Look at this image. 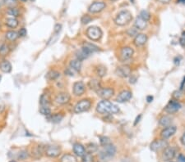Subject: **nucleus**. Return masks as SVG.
I'll return each instance as SVG.
<instances>
[{"mask_svg":"<svg viewBox=\"0 0 185 162\" xmlns=\"http://www.w3.org/2000/svg\"><path fill=\"white\" fill-rule=\"evenodd\" d=\"M0 70L4 73H9L12 71V65L8 61H3L0 63Z\"/></svg>","mask_w":185,"mask_h":162,"instance_id":"b1692460","label":"nucleus"},{"mask_svg":"<svg viewBox=\"0 0 185 162\" xmlns=\"http://www.w3.org/2000/svg\"><path fill=\"white\" fill-rule=\"evenodd\" d=\"M178 162H185V156L179 155L178 157Z\"/></svg>","mask_w":185,"mask_h":162,"instance_id":"de8ad7c7","label":"nucleus"},{"mask_svg":"<svg viewBox=\"0 0 185 162\" xmlns=\"http://www.w3.org/2000/svg\"><path fill=\"white\" fill-rule=\"evenodd\" d=\"M64 116L60 114H54L50 117V120L53 123H59L61 120H63Z\"/></svg>","mask_w":185,"mask_h":162,"instance_id":"c9c22d12","label":"nucleus"},{"mask_svg":"<svg viewBox=\"0 0 185 162\" xmlns=\"http://www.w3.org/2000/svg\"><path fill=\"white\" fill-rule=\"evenodd\" d=\"M45 155L49 157H57L61 153L60 147L58 146H49L45 149Z\"/></svg>","mask_w":185,"mask_h":162,"instance_id":"6e6552de","label":"nucleus"},{"mask_svg":"<svg viewBox=\"0 0 185 162\" xmlns=\"http://www.w3.org/2000/svg\"><path fill=\"white\" fill-rule=\"evenodd\" d=\"M74 73H76V71H74L73 69L71 68L70 66H69L68 68L67 69L66 71H65V74H67V75H68V76H73Z\"/></svg>","mask_w":185,"mask_h":162,"instance_id":"c03bdc74","label":"nucleus"},{"mask_svg":"<svg viewBox=\"0 0 185 162\" xmlns=\"http://www.w3.org/2000/svg\"><path fill=\"white\" fill-rule=\"evenodd\" d=\"M115 152H116V147L112 144H109L107 146H104L103 151L101 153V157L102 159L110 158V157H114Z\"/></svg>","mask_w":185,"mask_h":162,"instance_id":"39448f33","label":"nucleus"},{"mask_svg":"<svg viewBox=\"0 0 185 162\" xmlns=\"http://www.w3.org/2000/svg\"><path fill=\"white\" fill-rule=\"evenodd\" d=\"M21 1H22V2H26L27 0H21Z\"/></svg>","mask_w":185,"mask_h":162,"instance_id":"5fc2aeb1","label":"nucleus"},{"mask_svg":"<svg viewBox=\"0 0 185 162\" xmlns=\"http://www.w3.org/2000/svg\"><path fill=\"white\" fill-rule=\"evenodd\" d=\"M172 122V119L171 117H169V115H164L162 116L161 119H160V121L159 123L161 126L163 127H168V126L170 125V124Z\"/></svg>","mask_w":185,"mask_h":162,"instance_id":"a878e982","label":"nucleus"},{"mask_svg":"<svg viewBox=\"0 0 185 162\" xmlns=\"http://www.w3.org/2000/svg\"><path fill=\"white\" fill-rule=\"evenodd\" d=\"M91 20H92V18H91L89 15H84V16L82 17V22L83 25H87V24L89 23Z\"/></svg>","mask_w":185,"mask_h":162,"instance_id":"37998d69","label":"nucleus"},{"mask_svg":"<svg viewBox=\"0 0 185 162\" xmlns=\"http://www.w3.org/2000/svg\"><path fill=\"white\" fill-rule=\"evenodd\" d=\"M45 151L43 150V147L41 146H35L31 150L32 157H34L35 159H40V157H42V154Z\"/></svg>","mask_w":185,"mask_h":162,"instance_id":"4be33fe9","label":"nucleus"},{"mask_svg":"<svg viewBox=\"0 0 185 162\" xmlns=\"http://www.w3.org/2000/svg\"><path fill=\"white\" fill-rule=\"evenodd\" d=\"M61 28H62V26H61L60 24H57L54 27V33L55 34H58L61 30Z\"/></svg>","mask_w":185,"mask_h":162,"instance_id":"49530a36","label":"nucleus"},{"mask_svg":"<svg viewBox=\"0 0 185 162\" xmlns=\"http://www.w3.org/2000/svg\"><path fill=\"white\" fill-rule=\"evenodd\" d=\"M29 157V155H28V152H27V151H25V150H22V151H21V152L18 153V156H17V157H18V159L20 160H26L27 158V157Z\"/></svg>","mask_w":185,"mask_h":162,"instance_id":"ea45409f","label":"nucleus"},{"mask_svg":"<svg viewBox=\"0 0 185 162\" xmlns=\"http://www.w3.org/2000/svg\"><path fill=\"white\" fill-rule=\"evenodd\" d=\"M86 91V86L83 82L77 81L73 84V94L75 96H81Z\"/></svg>","mask_w":185,"mask_h":162,"instance_id":"f8f14e48","label":"nucleus"},{"mask_svg":"<svg viewBox=\"0 0 185 162\" xmlns=\"http://www.w3.org/2000/svg\"><path fill=\"white\" fill-rule=\"evenodd\" d=\"M96 93H97L99 97H101V98H103L105 100H107L109 98H110L114 95V89H110V88H101Z\"/></svg>","mask_w":185,"mask_h":162,"instance_id":"9d476101","label":"nucleus"},{"mask_svg":"<svg viewBox=\"0 0 185 162\" xmlns=\"http://www.w3.org/2000/svg\"><path fill=\"white\" fill-rule=\"evenodd\" d=\"M94 159L91 153H86V154L82 157V162H93Z\"/></svg>","mask_w":185,"mask_h":162,"instance_id":"4c0bfd02","label":"nucleus"},{"mask_svg":"<svg viewBox=\"0 0 185 162\" xmlns=\"http://www.w3.org/2000/svg\"><path fill=\"white\" fill-rule=\"evenodd\" d=\"M82 49L84 50L85 52H87L90 55L93 52H95L99 51V48L96 45L93 44L91 43L84 42L82 44Z\"/></svg>","mask_w":185,"mask_h":162,"instance_id":"f3484780","label":"nucleus"},{"mask_svg":"<svg viewBox=\"0 0 185 162\" xmlns=\"http://www.w3.org/2000/svg\"><path fill=\"white\" fill-rule=\"evenodd\" d=\"M131 97H132V93L128 90H124L118 95L117 102L123 103V102H128V100L131 99Z\"/></svg>","mask_w":185,"mask_h":162,"instance_id":"dca6fc26","label":"nucleus"},{"mask_svg":"<svg viewBox=\"0 0 185 162\" xmlns=\"http://www.w3.org/2000/svg\"><path fill=\"white\" fill-rule=\"evenodd\" d=\"M132 20V13L129 11L124 10L117 14L116 17L114 19V22L119 26H126Z\"/></svg>","mask_w":185,"mask_h":162,"instance_id":"f03ea898","label":"nucleus"},{"mask_svg":"<svg viewBox=\"0 0 185 162\" xmlns=\"http://www.w3.org/2000/svg\"><path fill=\"white\" fill-rule=\"evenodd\" d=\"M70 95L67 93H58L55 97V102L58 103V104L60 105H64L66 104L68 102L70 101Z\"/></svg>","mask_w":185,"mask_h":162,"instance_id":"4468645a","label":"nucleus"},{"mask_svg":"<svg viewBox=\"0 0 185 162\" xmlns=\"http://www.w3.org/2000/svg\"><path fill=\"white\" fill-rule=\"evenodd\" d=\"M135 28L137 30H145L146 27L147 26V21H145L144 19H142L141 16H138L134 22Z\"/></svg>","mask_w":185,"mask_h":162,"instance_id":"aec40b11","label":"nucleus"},{"mask_svg":"<svg viewBox=\"0 0 185 162\" xmlns=\"http://www.w3.org/2000/svg\"><path fill=\"white\" fill-rule=\"evenodd\" d=\"M10 52V48L8 44H3L0 46V55L1 56H7Z\"/></svg>","mask_w":185,"mask_h":162,"instance_id":"72a5a7b5","label":"nucleus"},{"mask_svg":"<svg viewBox=\"0 0 185 162\" xmlns=\"http://www.w3.org/2000/svg\"><path fill=\"white\" fill-rule=\"evenodd\" d=\"M91 102L90 100H81L80 102H77L76 106H75V107H74V111H75V113H77V114H80V113L87 111L91 108Z\"/></svg>","mask_w":185,"mask_h":162,"instance_id":"20e7f679","label":"nucleus"},{"mask_svg":"<svg viewBox=\"0 0 185 162\" xmlns=\"http://www.w3.org/2000/svg\"><path fill=\"white\" fill-rule=\"evenodd\" d=\"M95 73L99 77H104L107 73V69L104 65H98L95 68Z\"/></svg>","mask_w":185,"mask_h":162,"instance_id":"cd10ccee","label":"nucleus"},{"mask_svg":"<svg viewBox=\"0 0 185 162\" xmlns=\"http://www.w3.org/2000/svg\"><path fill=\"white\" fill-rule=\"evenodd\" d=\"M147 41V36L145 34H138L134 38L133 43L137 47L142 46Z\"/></svg>","mask_w":185,"mask_h":162,"instance_id":"a211bd4d","label":"nucleus"},{"mask_svg":"<svg viewBox=\"0 0 185 162\" xmlns=\"http://www.w3.org/2000/svg\"><path fill=\"white\" fill-rule=\"evenodd\" d=\"M86 33H87V36L93 41H97L99 39H101L103 35L101 28H99L97 26H91L87 30Z\"/></svg>","mask_w":185,"mask_h":162,"instance_id":"7ed1b4c3","label":"nucleus"},{"mask_svg":"<svg viewBox=\"0 0 185 162\" xmlns=\"http://www.w3.org/2000/svg\"><path fill=\"white\" fill-rule=\"evenodd\" d=\"M88 85H89L91 89H92V90H94L95 92H97L98 90H100L101 89V82H100L99 79H93L89 81Z\"/></svg>","mask_w":185,"mask_h":162,"instance_id":"5701e85b","label":"nucleus"},{"mask_svg":"<svg viewBox=\"0 0 185 162\" xmlns=\"http://www.w3.org/2000/svg\"><path fill=\"white\" fill-rule=\"evenodd\" d=\"M118 76L123 78H127L131 75V69L128 65H122L117 68L116 71Z\"/></svg>","mask_w":185,"mask_h":162,"instance_id":"2eb2a0df","label":"nucleus"},{"mask_svg":"<svg viewBox=\"0 0 185 162\" xmlns=\"http://www.w3.org/2000/svg\"><path fill=\"white\" fill-rule=\"evenodd\" d=\"M6 26L10 27V28H16L18 26V21L14 17L12 18H8L6 20Z\"/></svg>","mask_w":185,"mask_h":162,"instance_id":"c85d7f7f","label":"nucleus"},{"mask_svg":"<svg viewBox=\"0 0 185 162\" xmlns=\"http://www.w3.org/2000/svg\"><path fill=\"white\" fill-rule=\"evenodd\" d=\"M180 3H185V0H178Z\"/></svg>","mask_w":185,"mask_h":162,"instance_id":"864d4df0","label":"nucleus"},{"mask_svg":"<svg viewBox=\"0 0 185 162\" xmlns=\"http://www.w3.org/2000/svg\"><path fill=\"white\" fill-rule=\"evenodd\" d=\"M41 107H49L50 104V97L48 94H42L40 99Z\"/></svg>","mask_w":185,"mask_h":162,"instance_id":"bb28decb","label":"nucleus"},{"mask_svg":"<svg viewBox=\"0 0 185 162\" xmlns=\"http://www.w3.org/2000/svg\"><path fill=\"white\" fill-rule=\"evenodd\" d=\"M96 111L100 114H117L119 112V108L114 103L104 100L97 104Z\"/></svg>","mask_w":185,"mask_h":162,"instance_id":"f257e3e1","label":"nucleus"},{"mask_svg":"<svg viewBox=\"0 0 185 162\" xmlns=\"http://www.w3.org/2000/svg\"><path fill=\"white\" fill-rule=\"evenodd\" d=\"M60 76V73L56 71H50L48 72L46 75V79L49 80H55L56 79H58Z\"/></svg>","mask_w":185,"mask_h":162,"instance_id":"c756f323","label":"nucleus"},{"mask_svg":"<svg viewBox=\"0 0 185 162\" xmlns=\"http://www.w3.org/2000/svg\"><path fill=\"white\" fill-rule=\"evenodd\" d=\"M110 1H113V2H114V1H117V0H110Z\"/></svg>","mask_w":185,"mask_h":162,"instance_id":"13d9d810","label":"nucleus"},{"mask_svg":"<svg viewBox=\"0 0 185 162\" xmlns=\"http://www.w3.org/2000/svg\"><path fill=\"white\" fill-rule=\"evenodd\" d=\"M70 67L72 68L76 72H79L82 68V62L78 59H75V60H72L70 62Z\"/></svg>","mask_w":185,"mask_h":162,"instance_id":"393cba45","label":"nucleus"},{"mask_svg":"<svg viewBox=\"0 0 185 162\" xmlns=\"http://www.w3.org/2000/svg\"><path fill=\"white\" fill-rule=\"evenodd\" d=\"M40 112L43 115H50L51 114V110L49 107H41L40 108Z\"/></svg>","mask_w":185,"mask_h":162,"instance_id":"e433bc0d","label":"nucleus"},{"mask_svg":"<svg viewBox=\"0 0 185 162\" xmlns=\"http://www.w3.org/2000/svg\"><path fill=\"white\" fill-rule=\"evenodd\" d=\"M61 162H77V160L73 155L66 154L62 157Z\"/></svg>","mask_w":185,"mask_h":162,"instance_id":"7c9ffc66","label":"nucleus"},{"mask_svg":"<svg viewBox=\"0 0 185 162\" xmlns=\"http://www.w3.org/2000/svg\"><path fill=\"white\" fill-rule=\"evenodd\" d=\"M181 143H182L183 145H185V133L181 137Z\"/></svg>","mask_w":185,"mask_h":162,"instance_id":"09e8293b","label":"nucleus"},{"mask_svg":"<svg viewBox=\"0 0 185 162\" xmlns=\"http://www.w3.org/2000/svg\"><path fill=\"white\" fill-rule=\"evenodd\" d=\"M133 55V49L130 47H124L123 48L120 52V56L123 60H128L132 58Z\"/></svg>","mask_w":185,"mask_h":162,"instance_id":"6ab92c4d","label":"nucleus"},{"mask_svg":"<svg viewBox=\"0 0 185 162\" xmlns=\"http://www.w3.org/2000/svg\"><path fill=\"white\" fill-rule=\"evenodd\" d=\"M180 108H181V105H180L179 102L174 101V100H171V101L167 104L165 110L166 112L169 113V114H172V113H175L176 112V111H178Z\"/></svg>","mask_w":185,"mask_h":162,"instance_id":"9b49d317","label":"nucleus"},{"mask_svg":"<svg viewBox=\"0 0 185 162\" xmlns=\"http://www.w3.org/2000/svg\"><path fill=\"white\" fill-rule=\"evenodd\" d=\"M18 37H19L18 33H17L16 31L11 30V31H8L6 33V38H7L8 40H10V41H14V40H16Z\"/></svg>","mask_w":185,"mask_h":162,"instance_id":"473e14b6","label":"nucleus"},{"mask_svg":"<svg viewBox=\"0 0 185 162\" xmlns=\"http://www.w3.org/2000/svg\"><path fill=\"white\" fill-rule=\"evenodd\" d=\"M176 154V149L174 146H166L162 153V159L164 161H169L171 160Z\"/></svg>","mask_w":185,"mask_h":162,"instance_id":"423d86ee","label":"nucleus"},{"mask_svg":"<svg viewBox=\"0 0 185 162\" xmlns=\"http://www.w3.org/2000/svg\"><path fill=\"white\" fill-rule=\"evenodd\" d=\"M106 7L105 3L104 2H94L88 8V11L91 13H98L103 11Z\"/></svg>","mask_w":185,"mask_h":162,"instance_id":"1a4fd4ad","label":"nucleus"},{"mask_svg":"<svg viewBox=\"0 0 185 162\" xmlns=\"http://www.w3.org/2000/svg\"><path fill=\"white\" fill-rule=\"evenodd\" d=\"M168 146V143L165 141V139H157L155 140L151 143V150L153 152H157L161 149H165Z\"/></svg>","mask_w":185,"mask_h":162,"instance_id":"0eeeda50","label":"nucleus"},{"mask_svg":"<svg viewBox=\"0 0 185 162\" xmlns=\"http://www.w3.org/2000/svg\"><path fill=\"white\" fill-rule=\"evenodd\" d=\"M176 130H177V129H176L175 126H168L167 128L164 129L161 131V138L163 139H169V138L173 136V135L176 133Z\"/></svg>","mask_w":185,"mask_h":162,"instance_id":"ddd939ff","label":"nucleus"},{"mask_svg":"<svg viewBox=\"0 0 185 162\" xmlns=\"http://www.w3.org/2000/svg\"><path fill=\"white\" fill-rule=\"evenodd\" d=\"M1 79H2V76H0V81H1Z\"/></svg>","mask_w":185,"mask_h":162,"instance_id":"4d7b16f0","label":"nucleus"},{"mask_svg":"<svg viewBox=\"0 0 185 162\" xmlns=\"http://www.w3.org/2000/svg\"><path fill=\"white\" fill-rule=\"evenodd\" d=\"M27 29H25V28H21L20 30H19V36H21V37H24V36H26L27 35Z\"/></svg>","mask_w":185,"mask_h":162,"instance_id":"a18cd8bd","label":"nucleus"},{"mask_svg":"<svg viewBox=\"0 0 185 162\" xmlns=\"http://www.w3.org/2000/svg\"><path fill=\"white\" fill-rule=\"evenodd\" d=\"M73 152L77 157H82L86 154V149L85 147L80 143H75L73 145Z\"/></svg>","mask_w":185,"mask_h":162,"instance_id":"412c9836","label":"nucleus"},{"mask_svg":"<svg viewBox=\"0 0 185 162\" xmlns=\"http://www.w3.org/2000/svg\"><path fill=\"white\" fill-rule=\"evenodd\" d=\"M9 162H17V161H15V160H11V161H9Z\"/></svg>","mask_w":185,"mask_h":162,"instance_id":"6e6d98bb","label":"nucleus"},{"mask_svg":"<svg viewBox=\"0 0 185 162\" xmlns=\"http://www.w3.org/2000/svg\"><path fill=\"white\" fill-rule=\"evenodd\" d=\"M152 99H153V97H151V96H149V97H147V101H148V102H151V100H152Z\"/></svg>","mask_w":185,"mask_h":162,"instance_id":"3c124183","label":"nucleus"},{"mask_svg":"<svg viewBox=\"0 0 185 162\" xmlns=\"http://www.w3.org/2000/svg\"><path fill=\"white\" fill-rule=\"evenodd\" d=\"M101 144L102 145V146H107V145H109V144H111V142L110 140H109V138H107V137H101Z\"/></svg>","mask_w":185,"mask_h":162,"instance_id":"a19ab883","label":"nucleus"},{"mask_svg":"<svg viewBox=\"0 0 185 162\" xmlns=\"http://www.w3.org/2000/svg\"><path fill=\"white\" fill-rule=\"evenodd\" d=\"M89 54H88L87 52H85L83 49H81L79 51H77V53H76V57H77V59H78L79 61H83L85 60L86 58H87L89 57Z\"/></svg>","mask_w":185,"mask_h":162,"instance_id":"2f4dec72","label":"nucleus"},{"mask_svg":"<svg viewBox=\"0 0 185 162\" xmlns=\"http://www.w3.org/2000/svg\"><path fill=\"white\" fill-rule=\"evenodd\" d=\"M158 1L162 3H169L171 0H158Z\"/></svg>","mask_w":185,"mask_h":162,"instance_id":"8fccbe9b","label":"nucleus"},{"mask_svg":"<svg viewBox=\"0 0 185 162\" xmlns=\"http://www.w3.org/2000/svg\"><path fill=\"white\" fill-rule=\"evenodd\" d=\"M17 0H4V4L8 6L9 8H13L17 4Z\"/></svg>","mask_w":185,"mask_h":162,"instance_id":"79ce46f5","label":"nucleus"},{"mask_svg":"<svg viewBox=\"0 0 185 162\" xmlns=\"http://www.w3.org/2000/svg\"><path fill=\"white\" fill-rule=\"evenodd\" d=\"M142 18L144 19L145 21H149L150 20V18H151V15H150V13H149V12H147L146 10H143L142 11L140 12V16Z\"/></svg>","mask_w":185,"mask_h":162,"instance_id":"58836bf2","label":"nucleus"},{"mask_svg":"<svg viewBox=\"0 0 185 162\" xmlns=\"http://www.w3.org/2000/svg\"><path fill=\"white\" fill-rule=\"evenodd\" d=\"M3 4H4V0H0V7H2Z\"/></svg>","mask_w":185,"mask_h":162,"instance_id":"603ef678","label":"nucleus"},{"mask_svg":"<svg viewBox=\"0 0 185 162\" xmlns=\"http://www.w3.org/2000/svg\"><path fill=\"white\" fill-rule=\"evenodd\" d=\"M8 15H10V16H13V17H17L19 16V10L17 8H16L15 7L13 8H8V12H7Z\"/></svg>","mask_w":185,"mask_h":162,"instance_id":"f704fd0d","label":"nucleus"},{"mask_svg":"<svg viewBox=\"0 0 185 162\" xmlns=\"http://www.w3.org/2000/svg\"><path fill=\"white\" fill-rule=\"evenodd\" d=\"M183 91H184V93H185V86H184V89H183Z\"/></svg>","mask_w":185,"mask_h":162,"instance_id":"bf43d9fd","label":"nucleus"}]
</instances>
